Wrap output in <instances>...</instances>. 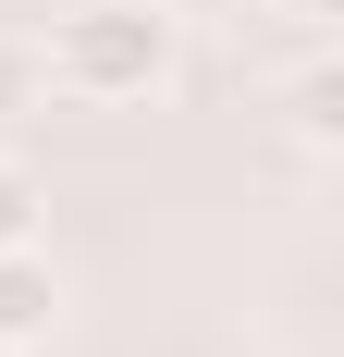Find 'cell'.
<instances>
[{
  "label": "cell",
  "mask_w": 344,
  "mask_h": 357,
  "mask_svg": "<svg viewBox=\"0 0 344 357\" xmlns=\"http://www.w3.org/2000/svg\"><path fill=\"white\" fill-rule=\"evenodd\" d=\"M160 13H172V25H185V13H221V0H160Z\"/></svg>",
  "instance_id": "52a82bcc"
},
{
  "label": "cell",
  "mask_w": 344,
  "mask_h": 357,
  "mask_svg": "<svg viewBox=\"0 0 344 357\" xmlns=\"http://www.w3.org/2000/svg\"><path fill=\"white\" fill-rule=\"evenodd\" d=\"M283 123H295L308 148H332V136H344V74H332V50H320V37H295V74H283Z\"/></svg>",
  "instance_id": "3957f363"
},
{
  "label": "cell",
  "mask_w": 344,
  "mask_h": 357,
  "mask_svg": "<svg viewBox=\"0 0 344 357\" xmlns=\"http://www.w3.org/2000/svg\"><path fill=\"white\" fill-rule=\"evenodd\" d=\"M37 99H49L37 50H25V37H0V136H13V123H37Z\"/></svg>",
  "instance_id": "5b68a950"
},
{
  "label": "cell",
  "mask_w": 344,
  "mask_h": 357,
  "mask_svg": "<svg viewBox=\"0 0 344 357\" xmlns=\"http://www.w3.org/2000/svg\"><path fill=\"white\" fill-rule=\"evenodd\" d=\"M37 210H49V185H37L25 160L0 148V247H37Z\"/></svg>",
  "instance_id": "277c9868"
},
{
  "label": "cell",
  "mask_w": 344,
  "mask_h": 357,
  "mask_svg": "<svg viewBox=\"0 0 344 357\" xmlns=\"http://www.w3.org/2000/svg\"><path fill=\"white\" fill-rule=\"evenodd\" d=\"M258 13H283V37H332L344 0H258Z\"/></svg>",
  "instance_id": "8992f818"
},
{
  "label": "cell",
  "mask_w": 344,
  "mask_h": 357,
  "mask_svg": "<svg viewBox=\"0 0 344 357\" xmlns=\"http://www.w3.org/2000/svg\"><path fill=\"white\" fill-rule=\"evenodd\" d=\"M62 333V271L37 247H0V357H37Z\"/></svg>",
  "instance_id": "7a4b0ae2"
},
{
  "label": "cell",
  "mask_w": 344,
  "mask_h": 357,
  "mask_svg": "<svg viewBox=\"0 0 344 357\" xmlns=\"http://www.w3.org/2000/svg\"><path fill=\"white\" fill-rule=\"evenodd\" d=\"M37 74L62 99H86V111L160 99L172 86V13L160 0H74L62 25H49V50H37Z\"/></svg>",
  "instance_id": "6da1fadb"
}]
</instances>
